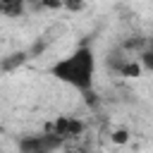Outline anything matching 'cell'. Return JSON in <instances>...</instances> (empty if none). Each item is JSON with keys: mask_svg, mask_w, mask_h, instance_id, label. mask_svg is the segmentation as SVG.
Masks as SVG:
<instances>
[{"mask_svg": "<svg viewBox=\"0 0 153 153\" xmlns=\"http://www.w3.org/2000/svg\"><path fill=\"white\" fill-rule=\"evenodd\" d=\"M43 131L53 134V136L65 146V143H69V141H74V139H79V136L84 134V122H81L79 117H72V115H57L55 120H50V122L45 124Z\"/></svg>", "mask_w": 153, "mask_h": 153, "instance_id": "obj_2", "label": "cell"}, {"mask_svg": "<svg viewBox=\"0 0 153 153\" xmlns=\"http://www.w3.org/2000/svg\"><path fill=\"white\" fill-rule=\"evenodd\" d=\"M26 2H29V0H26Z\"/></svg>", "mask_w": 153, "mask_h": 153, "instance_id": "obj_8", "label": "cell"}, {"mask_svg": "<svg viewBox=\"0 0 153 153\" xmlns=\"http://www.w3.org/2000/svg\"><path fill=\"white\" fill-rule=\"evenodd\" d=\"M91 0H60L62 10H69V12H81Z\"/></svg>", "mask_w": 153, "mask_h": 153, "instance_id": "obj_5", "label": "cell"}, {"mask_svg": "<svg viewBox=\"0 0 153 153\" xmlns=\"http://www.w3.org/2000/svg\"><path fill=\"white\" fill-rule=\"evenodd\" d=\"M115 139H117V141H124V139H127V131H117V136H115Z\"/></svg>", "mask_w": 153, "mask_h": 153, "instance_id": "obj_7", "label": "cell"}, {"mask_svg": "<svg viewBox=\"0 0 153 153\" xmlns=\"http://www.w3.org/2000/svg\"><path fill=\"white\" fill-rule=\"evenodd\" d=\"M60 148L62 143L48 131H38L19 139V153H57Z\"/></svg>", "mask_w": 153, "mask_h": 153, "instance_id": "obj_3", "label": "cell"}, {"mask_svg": "<svg viewBox=\"0 0 153 153\" xmlns=\"http://www.w3.org/2000/svg\"><path fill=\"white\" fill-rule=\"evenodd\" d=\"M50 74L57 81H62L81 93H88L93 88V79H96V55L88 45H79L76 50H72L69 55L57 60L50 67Z\"/></svg>", "mask_w": 153, "mask_h": 153, "instance_id": "obj_1", "label": "cell"}, {"mask_svg": "<svg viewBox=\"0 0 153 153\" xmlns=\"http://www.w3.org/2000/svg\"><path fill=\"white\" fill-rule=\"evenodd\" d=\"M26 12V0H0V14L7 19L22 17Z\"/></svg>", "mask_w": 153, "mask_h": 153, "instance_id": "obj_4", "label": "cell"}, {"mask_svg": "<svg viewBox=\"0 0 153 153\" xmlns=\"http://www.w3.org/2000/svg\"><path fill=\"white\" fill-rule=\"evenodd\" d=\"M120 69H122V74H124V76H136V74L141 72V67H139V62H136V60H129V62H127V65H122Z\"/></svg>", "mask_w": 153, "mask_h": 153, "instance_id": "obj_6", "label": "cell"}]
</instances>
